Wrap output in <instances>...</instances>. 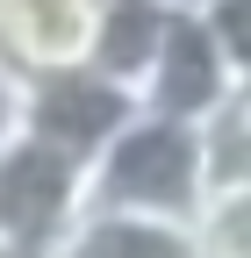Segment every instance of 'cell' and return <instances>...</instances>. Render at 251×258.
<instances>
[{
	"mask_svg": "<svg viewBox=\"0 0 251 258\" xmlns=\"http://www.w3.org/2000/svg\"><path fill=\"white\" fill-rule=\"evenodd\" d=\"M201 8H208V0H201Z\"/></svg>",
	"mask_w": 251,
	"mask_h": 258,
	"instance_id": "8fae6325",
	"label": "cell"
},
{
	"mask_svg": "<svg viewBox=\"0 0 251 258\" xmlns=\"http://www.w3.org/2000/svg\"><path fill=\"white\" fill-rule=\"evenodd\" d=\"M137 115H144V93L130 79L101 72L93 57L86 64H43V72L8 64V129L50 137L79 158H101Z\"/></svg>",
	"mask_w": 251,
	"mask_h": 258,
	"instance_id": "7a4b0ae2",
	"label": "cell"
},
{
	"mask_svg": "<svg viewBox=\"0 0 251 258\" xmlns=\"http://www.w3.org/2000/svg\"><path fill=\"white\" fill-rule=\"evenodd\" d=\"M86 194H93V158L50 144V137H29V129L0 137V230H8V251L43 258L86 215Z\"/></svg>",
	"mask_w": 251,
	"mask_h": 258,
	"instance_id": "3957f363",
	"label": "cell"
},
{
	"mask_svg": "<svg viewBox=\"0 0 251 258\" xmlns=\"http://www.w3.org/2000/svg\"><path fill=\"white\" fill-rule=\"evenodd\" d=\"M179 15V0H101V29H93V64L115 79H130L144 93L151 64L165 50V29Z\"/></svg>",
	"mask_w": 251,
	"mask_h": 258,
	"instance_id": "52a82bcc",
	"label": "cell"
},
{
	"mask_svg": "<svg viewBox=\"0 0 251 258\" xmlns=\"http://www.w3.org/2000/svg\"><path fill=\"white\" fill-rule=\"evenodd\" d=\"M201 258H251V179H230L208 194V208L194 215Z\"/></svg>",
	"mask_w": 251,
	"mask_h": 258,
	"instance_id": "ba28073f",
	"label": "cell"
},
{
	"mask_svg": "<svg viewBox=\"0 0 251 258\" xmlns=\"http://www.w3.org/2000/svg\"><path fill=\"white\" fill-rule=\"evenodd\" d=\"M43 258H201L194 222H172V215H130V208H93L57 237Z\"/></svg>",
	"mask_w": 251,
	"mask_h": 258,
	"instance_id": "8992f818",
	"label": "cell"
},
{
	"mask_svg": "<svg viewBox=\"0 0 251 258\" xmlns=\"http://www.w3.org/2000/svg\"><path fill=\"white\" fill-rule=\"evenodd\" d=\"M237 86H244V72H237V57L223 43V29H215V15L201 0H179V15L165 29V50H158V64H151V79H144V108L208 122Z\"/></svg>",
	"mask_w": 251,
	"mask_h": 258,
	"instance_id": "277c9868",
	"label": "cell"
},
{
	"mask_svg": "<svg viewBox=\"0 0 251 258\" xmlns=\"http://www.w3.org/2000/svg\"><path fill=\"white\" fill-rule=\"evenodd\" d=\"M93 29H101V0H0V50L22 72L86 64Z\"/></svg>",
	"mask_w": 251,
	"mask_h": 258,
	"instance_id": "5b68a950",
	"label": "cell"
},
{
	"mask_svg": "<svg viewBox=\"0 0 251 258\" xmlns=\"http://www.w3.org/2000/svg\"><path fill=\"white\" fill-rule=\"evenodd\" d=\"M208 15H215V29H223V43H230V57H237V72L251 79V0H208Z\"/></svg>",
	"mask_w": 251,
	"mask_h": 258,
	"instance_id": "30bf717a",
	"label": "cell"
},
{
	"mask_svg": "<svg viewBox=\"0 0 251 258\" xmlns=\"http://www.w3.org/2000/svg\"><path fill=\"white\" fill-rule=\"evenodd\" d=\"M208 158H215V186L251 179V79L208 115Z\"/></svg>",
	"mask_w": 251,
	"mask_h": 258,
	"instance_id": "9c48e42d",
	"label": "cell"
},
{
	"mask_svg": "<svg viewBox=\"0 0 251 258\" xmlns=\"http://www.w3.org/2000/svg\"><path fill=\"white\" fill-rule=\"evenodd\" d=\"M215 194L208 122H186L165 108H144L122 137L93 158V208H130V215H172L194 222Z\"/></svg>",
	"mask_w": 251,
	"mask_h": 258,
	"instance_id": "6da1fadb",
	"label": "cell"
}]
</instances>
